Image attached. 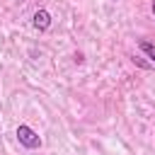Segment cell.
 I'll use <instances>...</instances> for the list:
<instances>
[{
    "label": "cell",
    "instance_id": "cell-1",
    "mask_svg": "<svg viewBox=\"0 0 155 155\" xmlns=\"http://www.w3.org/2000/svg\"><path fill=\"white\" fill-rule=\"evenodd\" d=\"M17 140H19L24 148H29V150H34V148H39V145H41V138H39V133H36L31 126H27V124L17 126Z\"/></svg>",
    "mask_w": 155,
    "mask_h": 155
},
{
    "label": "cell",
    "instance_id": "cell-2",
    "mask_svg": "<svg viewBox=\"0 0 155 155\" xmlns=\"http://www.w3.org/2000/svg\"><path fill=\"white\" fill-rule=\"evenodd\" d=\"M34 27H36V29H41V31H44V29H48V27H51V15H48L46 10H39V12L34 15Z\"/></svg>",
    "mask_w": 155,
    "mask_h": 155
},
{
    "label": "cell",
    "instance_id": "cell-3",
    "mask_svg": "<svg viewBox=\"0 0 155 155\" xmlns=\"http://www.w3.org/2000/svg\"><path fill=\"white\" fill-rule=\"evenodd\" d=\"M138 48H140V51H143V53H145V56H148V58L155 63V44H150V41L140 39V41H138Z\"/></svg>",
    "mask_w": 155,
    "mask_h": 155
},
{
    "label": "cell",
    "instance_id": "cell-4",
    "mask_svg": "<svg viewBox=\"0 0 155 155\" xmlns=\"http://www.w3.org/2000/svg\"><path fill=\"white\" fill-rule=\"evenodd\" d=\"M133 63H138V65H140V68H150V63H145V61H143V58H133Z\"/></svg>",
    "mask_w": 155,
    "mask_h": 155
},
{
    "label": "cell",
    "instance_id": "cell-5",
    "mask_svg": "<svg viewBox=\"0 0 155 155\" xmlns=\"http://www.w3.org/2000/svg\"><path fill=\"white\" fill-rule=\"evenodd\" d=\"M153 15H155V0H153Z\"/></svg>",
    "mask_w": 155,
    "mask_h": 155
}]
</instances>
